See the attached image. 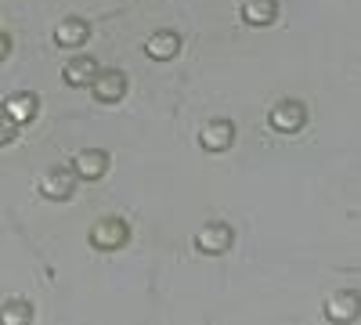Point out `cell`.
Wrapping results in <instances>:
<instances>
[{
	"mask_svg": "<svg viewBox=\"0 0 361 325\" xmlns=\"http://www.w3.org/2000/svg\"><path fill=\"white\" fill-rule=\"evenodd\" d=\"M87 243L98 253H116V250H123L130 243V224L123 217H102V221H94V228H90Z\"/></svg>",
	"mask_w": 361,
	"mask_h": 325,
	"instance_id": "6da1fadb",
	"label": "cell"
},
{
	"mask_svg": "<svg viewBox=\"0 0 361 325\" xmlns=\"http://www.w3.org/2000/svg\"><path fill=\"white\" fill-rule=\"evenodd\" d=\"M76 185H80L76 170H73V166H58V170H47V173L40 177L37 192H40L47 202H69V199L76 195Z\"/></svg>",
	"mask_w": 361,
	"mask_h": 325,
	"instance_id": "7a4b0ae2",
	"label": "cell"
},
{
	"mask_svg": "<svg viewBox=\"0 0 361 325\" xmlns=\"http://www.w3.org/2000/svg\"><path fill=\"white\" fill-rule=\"evenodd\" d=\"M231 246H235V231L224 221H209L195 231V250L206 257H224Z\"/></svg>",
	"mask_w": 361,
	"mask_h": 325,
	"instance_id": "3957f363",
	"label": "cell"
},
{
	"mask_svg": "<svg viewBox=\"0 0 361 325\" xmlns=\"http://www.w3.org/2000/svg\"><path fill=\"white\" fill-rule=\"evenodd\" d=\"M267 123L275 127L279 134H296V130H304V123H307V109H304V102H296V98H282L275 109H271Z\"/></svg>",
	"mask_w": 361,
	"mask_h": 325,
	"instance_id": "277c9868",
	"label": "cell"
},
{
	"mask_svg": "<svg viewBox=\"0 0 361 325\" xmlns=\"http://www.w3.org/2000/svg\"><path fill=\"white\" fill-rule=\"evenodd\" d=\"M325 318L336 325H350L361 318V293L354 289H336L333 297L325 300Z\"/></svg>",
	"mask_w": 361,
	"mask_h": 325,
	"instance_id": "5b68a950",
	"label": "cell"
},
{
	"mask_svg": "<svg viewBox=\"0 0 361 325\" xmlns=\"http://www.w3.org/2000/svg\"><path fill=\"white\" fill-rule=\"evenodd\" d=\"M127 87L130 83L119 69H98L94 83H90V94H94V102H102V105H116V102H123Z\"/></svg>",
	"mask_w": 361,
	"mask_h": 325,
	"instance_id": "8992f818",
	"label": "cell"
},
{
	"mask_svg": "<svg viewBox=\"0 0 361 325\" xmlns=\"http://www.w3.org/2000/svg\"><path fill=\"white\" fill-rule=\"evenodd\" d=\"M69 166L76 170L80 181H102V177L109 173V152L105 149H80Z\"/></svg>",
	"mask_w": 361,
	"mask_h": 325,
	"instance_id": "52a82bcc",
	"label": "cell"
},
{
	"mask_svg": "<svg viewBox=\"0 0 361 325\" xmlns=\"http://www.w3.org/2000/svg\"><path fill=\"white\" fill-rule=\"evenodd\" d=\"M199 145H202V152H228L231 145H235V123L231 120H214V123H206L199 130Z\"/></svg>",
	"mask_w": 361,
	"mask_h": 325,
	"instance_id": "ba28073f",
	"label": "cell"
},
{
	"mask_svg": "<svg viewBox=\"0 0 361 325\" xmlns=\"http://www.w3.org/2000/svg\"><path fill=\"white\" fill-rule=\"evenodd\" d=\"M54 44L58 47H66V51H76V47H83L87 40H90V22H83V18H76V15H69V18H62L54 25Z\"/></svg>",
	"mask_w": 361,
	"mask_h": 325,
	"instance_id": "9c48e42d",
	"label": "cell"
},
{
	"mask_svg": "<svg viewBox=\"0 0 361 325\" xmlns=\"http://www.w3.org/2000/svg\"><path fill=\"white\" fill-rule=\"evenodd\" d=\"M0 109H4V112L11 116V120L22 127V123H33V120H37V112H40V98H37L33 91H18V94H8Z\"/></svg>",
	"mask_w": 361,
	"mask_h": 325,
	"instance_id": "30bf717a",
	"label": "cell"
},
{
	"mask_svg": "<svg viewBox=\"0 0 361 325\" xmlns=\"http://www.w3.org/2000/svg\"><path fill=\"white\" fill-rule=\"evenodd\" d=\"M145 54L152 58V62H170V58L180 54V37L173 29H159V33H152L145 40Z\"/></svg>",
	"mask_w": 361,
	"mask_h": 325,
	"instance_id": "8fae6325",
	"label": "cell"
},
{
	"mask_svg": "<svg viewBox=\"0 0 361 325\" xmlns=\"http://www.w3.org/2000/svg\"><path fill=\"white\" fill-rule=\"evenodd\" d=\"M94 76H98V62H94L90 54L69 58L66 69H62V80H66L69 87H90V83H94Z\"/></svg>",
	"mask_w": 361,
	"mask_h": 325,
	"instance_id": "7c38bea8",
	"label": "cell"
},
{
	"mask_svg": "<svg viewBox=\"0 0 361 325\" xmlns=\"http://www.w3.org/2000/svg\"><path fill=\"white\" fill-rule=\"evenodd\" d=\"M279 18V0H246L243 4V22L253 29H264Z\"/></svg>",
	"mask_w": 361,
	"mask_h": 325,
	"instance_id": "4fadbf2b",
	"label": "cell"
},
{
	"mask_svg": "<svg viewBox=\"0 0 361 325\" xmlns=\"http://www.w3.org/2000/svg\"><path fill=\"white\" fill-rule=\"evenodd\" d=\"M33 318H37V311L29 300H8L0 307V325H29Z\"/></svg>",
	"mask_w": 361,
	"mask_h": 325,
	"instance_id": "5bb4252c",
	"label": "cell"
},
{
	"mask_svg": "<svg viewBox=\"0 0 361 325\" xmlns=\"http://www.w3.org/2000/svg\"><path fill=\"white\" fill-rule=\"evenodd\" d=\"M15 137H18V123L11 120L4 109H0V149H4V145H11Z\"/></svg>",
	"mask_w": 361,
	"mask_h": 325,
	"instance_id": "9a60e30c",
	"label": "cell"
},
{
	"mask_svg": "<svg viewBox=\"0 0 361 325\" xmlns=\"http://www.w3.org/2000/svg\"><path fill=\"white\" fill-rule=\"evenodd\" d=\"M8 54H11V37H8V33H0V66L8 62Z\"/></svg>",
	"mask_w": 361,
	"mask_h": 325,
	"instance_id": "2e32d148",
	"label": "cell"
}]
</instances>
